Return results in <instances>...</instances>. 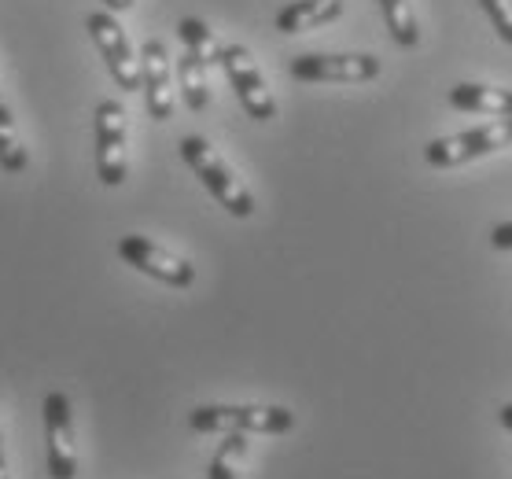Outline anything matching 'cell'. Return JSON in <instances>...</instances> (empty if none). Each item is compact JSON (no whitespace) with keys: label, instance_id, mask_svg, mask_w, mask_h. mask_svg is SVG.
<instances>
[{"label":"cell","instance_id":"1","mask_svg":"<svg viewBox=\"0 0 512 479\" xmlns=\"http://www.w3.org/2000/svg\"><path fill=\"white\" fill-rule=\"evenodd\" d=\"M177 148H181V159L188 163V170L199 177V185L207 188L210 196L218 199L233 218H251V214H255L251 188L236 177V170L225 163L222 155H218V148H214L207 137H181Z\"/></svg>","mask_w":512,"mask_h":479},{"label":"cell","instance_id":"2","mask_svg":"<svg viewBox=\"0 0 512 479\" xmlns=\"http://www.w3.org/2000/svg\"><path fill=\"white\" fill-rule=\"evenodd\" d=\"M188 428L199 435H288L295 428V413L288 406H196L188 413Z\"/></svg>","mask_w":512,"mask_h":479},{"label":"cell","instance_id":"3","mask_svg":"<svg viewBox=\"0 0 512 479\" xmlns=\"http://www.w3.org/2000/svg\"><path fill=\"white\" fill-rule=\"evenodd\" d=\"M501 148H512V118H494L487 126L465 129L454 137H439L424 148V159L435 170H454V166L476 163V159L501 152Z\"/></svg>","mask_w":512,"mask_h":479},{"label":"cell","instance_id":"4","mask_svg":"<svg viewBox=\"0 0 512 479\" xmlns=\"http://www.w3.org/2000/svg\"><path fill=\"white\" fill-rule=\"evenodd\" d=\"M96 177L107 188H118L129 174V126H126V107L118 100H100L96 104Z\"/></svg>","mask_w":512,"mask_h":479},{"label":"cell","instance_id":"5","mask_svg":"<svg viewBox=\"0 0 512 479\" xmlns=\"http://www.w3.org/2000/svg\"><path fill=\"white\" fill-rule=\"evenodd\" d=\"M85 30L89 37L96 41L100 48V56H104L107 71L115 78L118 89H126V93H137L140 89V56L133 52L129 45V34L122 30V23L115 19V12H93L85 19Z\"/></svg>","mask_w":512,"mask_h":479},{"label":"cell","instance_id":"6","mask_svg":"<svg viewBox=\"0 0 512 479\" xmlns=\"http://www.w3.org/2000/svg\"><path fill=\"white\" fill-rule=\"evenodd\" d=\"M118 258L137 269V273L155 277V281L170 284V288H192L196 284V266L188 258L166 251L163 244L148 240V236H122L118 240Z\"/></svg>","mask_w":512,"mask_h":479},{"label":"cell","instance_id":"7","mask_svg":"<svg viewBox=\"0 0 512 479\" xmlns=\"http://www.w3.org/2000/svg\"><path fill=\"white\" fill-rule=\"evenodd\" d=\"M222 67L229 74L236 100H240V107H244L247 115L255 118V122H273L277 118V100H273V89H269L262 71H258L255 56L244 45H225Z\"/></svg>","mask_w":512,"mask_h":479},{"label":"cell","instance_id":"8","mask_svg":"<svg viewBox=\"0 0 512 479\" xmlns=\"http://www.w3.org/2000/svg\"><path fill=\"white\" fill-rule=\"evenodd\" d=\"M140 93H144V107L155 122H170L177 104L174 63H170V52L159 37H148L140 45Z\"/></svg>","mask_w":512,"mask_h":479},{"label":"cell","instance_id":"9","mask_svg":"<svg viewBox=\"0 0 512 479\" xmlns=\"http://www.w3.org/2000/svg\"><path fill=\"white\" fill-rule=\"evenodd\" d=\"M45 446H48V476L74 479L78 476V443H74V413L63 391L45 395Z\"/></svg>","mask_w":512,"mask_h":479},{"label":"cell","instance_id":"10","mask_svg":"<svg viewBox=\"0 0 512 479\" xmlns=\"http://www.w3.org/2000/svg\"><path fill=\"white\" fill-rule=\"evenodd\" d=\"M380 71H384V67H380V59L376 56H354V52H343V56H321V52H310V56L291 59V78H295V82L361 85V82H376Z\"/></svg>","mask_w":512,"mask_h":479},{"label":"cell","instance_id":"11","mask_svg":"<svg viewBox=\"0 0 512 479\" xmlns=\"http://www.w3.org/2000/svg\"><path fill=\"white\" fill-rule=\"evenodd\" d=\"M343 15V0H291L288 8H280L273 19L277 34H306V30H321V26L336 23Z\"/></svg>","mask_w":512,"mask_h":479},{"label":"cell","instance_id":"12","mask_svg":"<svg viewBox=\"0 0 512 479\" xmlns=\"http://www.w3.org/2000/svg\"><path fill=\"white\" fill-rule=\"evenodd\" d=\"M450 107L465 115H487V118H512V89H494V85L461 82L450 89Z\"/></svg>","mask_w":512,"mask_h":479},{"label":"cell","instance_id":"13","mask_svg":"<svg viewBox=\"0 0 512 479\" xmlns=\"http://www.w3.org/2000/svg\"><path fill=\"white\" fill-rule=\"evenodd\" d=\"M207 67L196 52H188L181 56L177 63V85H181V96H185V107L188 111H207L210 107V82H207Z\"/></svg>","mask_w":512,"mask_h":479},{"label":"cell","instance_id":"14","mask_svg":"<svg viewBox=\"0 0 512 479\" xmlns=\"http://www.w3.org/2000/svg\"><path fill=\"white\" fill-rule=\"evenodd\" d=\"M30 155H26V144L19 137V126H15V115L8 100H0V170L4 174H23Z\"/></svg>","mask_w":512,"mask_h":479},{"label":"cell","instance_id":"15","mask_svg":"<svg viewBox=\"0 0 512 479\" xmlns=\"http://www.w3.org/2000/svg\"><path fill=\"white\" fill-rule=\"evenodd\" d=\"M380 12H384V23L391 30V37H395V45L402 48L420 45V26L409 0H380Z\"/></svg>","mask_w":512,"mask_h":479},{"label":"cell","instance_id":"16","mask_svg":"<svg viewBox=\"0 0 512 479\" xmlns=\"http://www.w3.org/2000/svg\"><path fill=\"white\" fill-rule=\"evenodd\" d=\"M247 457V432H229L214 450L207 465V479H240V465Z\"/></svg>","mask_w":512,"mask_h":479},{"label":"cell","instance_id":"17","mask_svg":"<svg viewBox=\"0 0 512 479\" xmlns=\"http://www.w3.org/2000/svg\"><path fill=\"white\" fill-rule=\"evenodd\" d=\"M177 37L185 41V48L188 52H196L203 63H222V48L225 45H218V37H214V30H210L203 19H181L177 23Z\"/></svg>","mask_w":512,"mask_h":479},{"label":"cell","instance_id":"18","mask_svg":"<svg viewBox=\"0 0 512 479\" xmlns=\"http://www.w3.org/2000/svg\"><path fill=\"white\" fill-rule=\"evenodd\" d=\"M479 8L487 12L490 26L498 30L505 45H512V0H479Z\"/></svg>","mask_w":512,"mask_h":479},{"label":"cell","instance_id":"19","mask_svg":"<svg viewBox=\"0 0 512 479\" xmlns=\"http://www.w3.org/2000/svg\"><path fill=\"white\" fill-rule=\"evenodd\" d=\"M490 244L498 247V251H512V222L494 225V233H490Z\"/></svg>","mask_w":512,"mask_h":479},{"label":"cell","instance_id":"20","mask_svg":"<svg viewBox=\"0 0 512 479\" xmlns=\"http://www.w3.org/2000/svg\"><path fill=\"white\" fill-rule=\"evenodd\" d=\"M498 421H501V428H505V432H512V402H505V406L498 409Z\"/></svg>","mask_w":512,"mask_h":479},{"label":"cell","instance_id":"21","mask_svg":"<svg viewBox=\"0 0 512 479\" xmlns=\"http://www.w3.org/2000/svg\"><path fill=\"white\" fill-rule=\"evenodd\" d=\"M129 4H133V0H104V8H107V12H126V8H129Z\"/></svg>","mask_w":512,"mask_h":479},{"label":"cell","instance_id":"22","mask_svg":"<svg viewBox=\"0 0 512 479\" xmlns=\"http://www.w3.org/2000/svg\"><path fill=\"white\" fill-rule=\"evenodd\" d=\"M0 479H12L8 476V461H4V432H0Z\"/></svg>","mask_w":512,"mask_h":479},{"label":"cell","instance_id":"23","mask_svg":"<svg viewBox=\"0 0 512 479\" xmlns=\"http://www.w3.org/2000/svg\"><path fill=\"white\" fill-rule=\"evenodd\" d=\"M0 100H4V89H0Z\"/></svg>","mask_w":512,"mask_h":479}]
</instances>
